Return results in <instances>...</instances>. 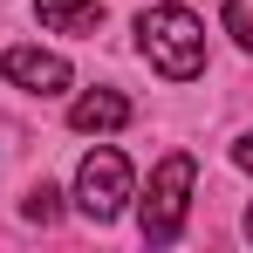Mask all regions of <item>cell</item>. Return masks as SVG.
Masks as SVG:
<instances>
[{
    "instance_id": "cell-10",
    "label": "cell",
    "mask_w": 253,
    "mask_h": 253,
    "mask_svg": "<svg viewBox=\"0 0 253 253\" xmlns=\"http://www.w3.org/2000/svg\"><path fill=\"white\" fill-rule=\"evenodd\" d=\"M247 240H253V212H247Z\"/></svg>"
},
{
    "instance_id": "cell-8",
    "label": "cell",
    "mask_w": 253,
    "mask_h": 253,
    "mask_svg": "<svg viewBox=\"0 0 253 253\" xmlns=\"http://www.w3.org/2000/svg\"><path fill=\"white\" fill-rule=\"evenodd\" d=\"M226 35L240 48H253V0H226Z\"/></svg>"
},
{
    "instance_id": "cell-4",
    "label": "cell",
    "mask_w": 253,
    "mask_h": 253,
    "mask_svg": "<svg viewBox=\"0 0 253 253\" xmlns=\"http://www.w3.org/2000/svg\"><path fill=\"white\" fill-rule=\"evenodd\" d=\"M0 76H7L14 89H28V96H62V89L76 83L69 62L48 55V48H7V55H0Z\"/></svg>"
},
{
    "instance_id": "cell-6",
    "label": "cell",
    "mask_w": 253,
    "mask_h": 253,
    "mask_svg": "<svg viewBox=\"0 0 253 253\" xmlns=\"http://www.w3.org/2000/svg\"><path fill=\"white\" fill-rule=\"evenodd\" d=\"M35 21L55 35H96L103 28V0H35Z\"/></svg>"
},
{
    "instance_id": "cell-9",
    "label": "cell",
    "mask_w": 253,
    "mask_h": 253,
    "mask_svg": "<svg viewBox=\"0 0 253 253\" xmlns=\"http://www.w3.org/2000/svg\"><path fill=\"white\" fill-rule=\"evenodd\" d=\"M233 165H240V171H253V130L240 137V144H233Z\"/></svg>"
},
{
    "instance_id": "cell-7",
    "label": "cell",
    "mask_w": 253,
    "mask_h": 253,
    "mask_svg": "<svg viewBox=\"0 0 253 253\" xmlns=\"http://www.w3.org/2000/svg\"><path fill=\"white\" fill-rule=\"evenodd\" d=\"M21 212H28L35 226H55V219H62V192H55V185H35V192L21 199Z\"/></svg>"
},
{
    "instance_id": "cell-1",
    "label": "cell",
    "mask_w": 253,
    "mask_h": 253,
    "mask_svg": "<svg viewBox=\"0 0 253 253\" xmlns=\"http://www.w3.org/2000/svg\"><path fill=\"white\" fill-rule=\"evenodd\" d=\"M137 48H144V62H151L158 76H171V83H192V76L206 69V28H199V14L178 7V0L151 7V14L137 21Z\"/></svg>"
},
{
    "instance_id": "cell-5",
    "label": "cell",
    "mask_w": 253,
    "mask_h": 253,
    "mask_svg": "<svg viewBox=\"0 0 253 253\" xmlns=\"http://www.w3.org/2000/svg\"><path fill=\"white\" fill-rule=\"evenodd\" d=\"M124 124H130V96H117V89H83L69 103V130H83V137H103Z\"/></svg>"
},
{
    "instance_id": "cell-3",
    "label": "cell",
    "mask_w": 253,
    "mask_h": 253,
    "mask_svg": "<svg viewBox=\"0 0 253 253\" xmlns=\"http://www.w3.org/2000/svg\"><path fill=\"white\" fill-rule=\"evenodd\" d=\"M76 206H83L96 226H110V219L130 206V158L117 144H96L83 158V171H76Z\"/></svg>"
},
{
    "instance_id": "cell-2",
    "label": "cell",
    "mask_w": 253,
    "mask_h": 253,
    "mask_svg": "<svg viewBox=\"0 0 253 253\" xmlns=\"http://www.w3.org/2000/svg\"><path fill=\"white\" fill-rule=\"evenodd\" d=\"M192 185H199V165H192V151H171L165 165L151 171V192H144V240L151 247H171L178 233H185V212H192Z\"/></svg>"
}]
</instances>
